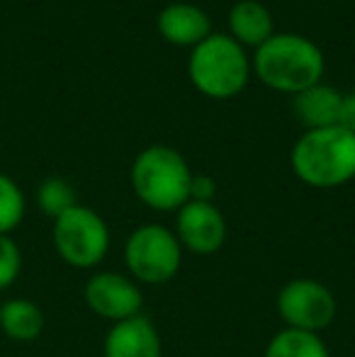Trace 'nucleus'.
Returning <instances> with one entry per match:
<instances>
[{
  "mask_svg": "<svg viewBox=\"0 0 355 357\" xmlns=\"http://www.w3.org/2000/svg\"><path fill=\"white\" fill-rule=\"evenodd\" d=\"M188 73L202 95L212 100H229L246 88L251 61L236 39L229 34H209L190 54Z\"/></svg>",
  "mask_w": 355,
  "mask_h": 357,
  "instance_id": "nucleus-4",
  "label": "nucleus"
},
{
  "mask_svg": "<svg viewBox=\"0 0 355 357\" xmlns=\"http://www.w3.org/2000/svg\"><path fill=\"white\" fill-rule=\"evenodd\" d=\"M158 34L176 47H197L212 34V20L192 3H173L158 13Z\"/></svg>",
  "mask_w": 355,
  "mask_h": 357,
  "instance_id": "nucleus-11",
  "label": "nucleus"
},
{
  "mask_svg": "<svg viewBox=\"0 0 355 357\" xmlns=\"http://www.w3.org/2000/svg\"><path fill=\"white\" fill-rule=\"evenodd\" d=\"M37 204L47 216L59 219V216L66 214L68 209L78 204L76 190L63 178H47L37 190Z\"/></svg>",
  "mask_w": 355,
  "mask_h": 357,
  "instance_id": "nucleus-16",
  "label": "nucleus"
},
{
  "mask_svg": "<svg viewBox=\"0 0 355 357\" xmlns=\"http://www.w3.org/2000/svg\"><path fill=\"white\" fill-rule=\"evenodd\" d=\"M289 165L309 188H341L355 178V134L338 124L307 129L292 146Z\"/></svg>",
  "mask_w": 355,
  "mask_h": 357,
  "instance_id": "nucleus-1",
  "label": "nucleus"
},
{
  "mask_svg": "<svg viewBox=\"0 0 355 357\" xmlns=\"http://www.w3.org/2000/svg\"><path fill=\"white\" fill-rule=\"evenodd\" d=\"M341 98L343 95L336 88L317 83L294 95V114H297V119L307 129L333 127L338 122Z\"/></svg>",
  "mask_w": 355,
  "mask_h": 357,
  "instance_id": "nucleus-13",
  "label": "nucleus"
},
{
  "mask_svg": "<svg viewBox=\"0 0 355 357\" xmlns=\"http://www.w3.org/2000/svg\"><path fill=\"white\" fill-rule=\"evenodd\" d=\"M24 216V195L13 178L0 173V236H10L22 224Z\"/></svg>",
  "mask_w": 355,
  "mask_h": 357,
  "instance_id": "nucleus-17",
  "label": "nucleus"
},
{
  "mask_svg": "<svg viewBox=\"0 0 355 357\" xmlns=\"http://www.w3.org/2000/svg\"><path fill=\"white\" fill-rule=\"evenodd\" d=\"M324 54L312 39L302 34H273L253 54V71L258 78L280 93H302L322 83Z\"/></svg>",
  "mask_w": 355,
  "mask_h": 357,
  "instance_id": "nucleus-2",
  "label": "nucleus"
},
{
  "mask_svg": "<svg viewBox=\"0 0 355 357\" xmlns=\"http://www.w3.org/2000/svg\"><path fill=\"white\" fill-rule=\"evenodd\" d=\"M266 357H331L322 335L282 328L270 338Z\"/></svg>",
  "mask_w": 355,
  "mask_h": 357,
  "instance_id": "nucleus-15",
  "label": "nucleus"
},
{
  "mask_svg": "<svg viewBox=\"0 0 355 357\" xmlns=\"http://www.w3.org/2000/svg\"><path fill=\"white\" fill-rule=\"evenodd\" d=\"M338 127H343L346 132L355 134V93L343 95L341 107H338Z\"/></svg>",
  "mask_w": 355,
  "mask_h": 357,
  "instance_id": "nucleus-20",
  "label": "nucleus"
},
{
  "mask_svg": "<svg viewBox=\"0 0 355 357\" xmlns=\"http://www.w3.org/2000/svg\"><path fill=\"white\" fill-rule=\"evenodd\" d=\"M44 311L32 299H10L0 304V331L15 343H32L44 331Z\"/></svg>",
  "mask_w": 355,
  "mask_h": 357,
  "instance_id": "nucleus-14",
  "label": "nucleus"
},
{
  "mask_svg": "<svg viewBox=\"0 0 355 357\" xmlns=\"http://www.w3.org/2000/svg\"><path fill=\"white\" fill-rule=\"evenodd\" d=\"M217 197V183L212 175H195L190 183V199L192 202H214Z\"/></svg>",
  "mask_w": 355,
  "mask_h": 357,
  "instance_id": "nucleus-19",
  "label": "nucleus"
},
{
  "mask_svg": "<svg viewBox=\"0 0 355 357\" xmlns=\"http://www.w3.org/2000/svg\"><path fill=\"white\" fill-rule=\"evenodd\" d=\"M275 309L285 328L319 335L333 324L338 314V301L324 282L312 278H297L280 287Z\"/></svg>",
  "mask_w": 355,
  "mask_h": 357,
  "instance_id": "nucleus-7",
  "label": "nucleus"
},
{
  "mask_svg": "<svg viewBox=\"0 0 355 357\" xmlns=\"http://www.w3.org/2000/svg\"><path fill=\"white\" fill-rule=\"evenodd\" d=\"M176 238L183 250L214 255L227 243V219L214 202H185L176 212Z\"/></svg>",
  "mask_w": 355,
  "mask_h": 357,
  "instance_id": "nucleus-9",
  "label": "nucleus"
},
{
  "mask_svg": "<svg viewBox=\"0 0 355 357\" xmlns=\"http://www.w3.org/2000/svg\"><path fill=\"white\" fill-rule=\"evenodd\" d=\"M183 245L168 226L142 224L124 243V265L134 282L166 284L180 273Z\"/></svg>",
  "mask_w": 355,
  "mask_h": 357,
  "instance_id": "nucleus-5",
  "label": "nucleus"
},
{
  "mask_svg": "<svg viewBox=\"0 0 355 357\" xmlns=\"http://www.w3.org/2000/svg\"><path fill=\"white\" fill-rule=\"evenodd\" d=\"M105 357H163L161 333L144 314L112 324L103 343Z\"/></svg>",
  "mask_w": 355,
  "mask_h": 357,
  "instance_id": "nucleus-10",
  "label": "nucleus"
},
{
  "mask_svg": "<svg viewBox=\"0 0 355 357\" xmlns=\"http://www.w3.org/2000/svg\"><path fill=\"white\" fill-rule=\"evenodd\" d=\"M83 299L95 316L109 324L134 319L144 309V291L139 282L114 270H100L90 275L83 287Z\"/></svg>",
  "mask_w": 355,
  "mask_h": 357,
  "instance_id": "nucleus-8",
  "label": "nucleus"
},
{
  "mask_svg": "<svg viewBox=\"0 0 355 357\" xmlns=\"http://www.w3.org/2000/svg\"><path fill=\"white\" fill-rule=\"evenodd\" d=\"M192 170L171 146H149L134 158L132 188L139 202L153 212H178L190 202Z\"/></svg>",
  "mask_w": 355,
  "mask_h": 357,
  "instance_id": "nucleus-3",
  "label": "nucleus"
},
{
  "mask_svg": "<svg viewBox=\"0 0 355 357\" xmlns=\"http://www.w3.org/2000/svg\"><path fill=\"white\" fill-rule=\"evenodd\" d=\"M229 37L236 39L241 47H263L275 34L273 15L258 0H239L229 10Z\"/></svg>",
  "mask_w": 355,
  "mask_h": 357,
  "instance_id": "nucleus-12",
  "label": "nucleus"
},
{
  "mask_svg": "<svg viewBox=\"0 0 355 357\" xmlns=\"http://www.w3.org/2000/svg\"><path fill=\"white\" fill-rule=\"evenodd\" d=\"M22 270V250L10 236H0V291L17 282Z\"/></svg>",
  "mask_w": 355,
  "mask_h": 357,
  "instance_id": "nucleus-18",
  "label": "nucleus"
},
{
  "mask_svg": "<svg viewBox=\"0 0 355 357\" xmlns=\"http://www.w3.org/2000/svg\"><path fill=\"white\" fill-rule=\"evenodd\" d=\"M54 248L76 270L98 268L109 250V229L95 209L76 204L54 219Z\"/></svg>",
  "mask_w": 355,
  "mask_h": 357,
  "instance_id": "nucleus-6",
  "label": "nucleus"
}]
</instances>
